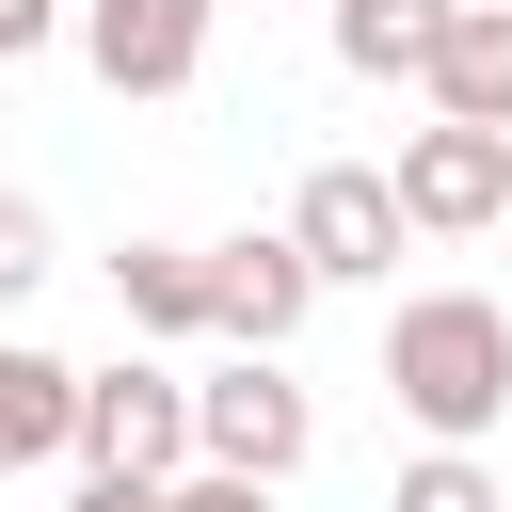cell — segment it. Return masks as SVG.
Returning <instances> with one entry per match:
<instances>
[{
  "label": "cell",
  "instance_id": "cell-1",
  "mask_svg": "<svg viewBox=\"0 0 512 512\" xmlns=\"http://www.w3.org/2000/svg\"><path fill=\"white\" fill-rule=\"evenodd\" d=\"M384 400L416 416V448H496V416H512V304L416 288L384 320Z\"/></svg>",
  "mask_w": 512,
  "mask_h": 512
},
{
  "label": "cell",
  "instance_id": "cell-2",
  "mask_svg": "<svg viewBox=\"0 0 512 512\" xmlns=\"http://www.w3.org/2000/svg\"><path fill=\"white\" fill-rule=\"evenodd\" d=\"M208 448H192V368H160V352H112V368H80V480H192Z\"/></svg>",
  "mask_w": 512,
  "mask_h": 512
},
{
  "label": "cell",
  "instance_id": "cell-3",
  "mask_svg": "<svg viewBox=\"0 0 512 512\" xmlns=\"http://www.w3.org/2000/svg\"><path fill=\"white\" fill-rule=\"evenodd\" d=\"M192 448H208V464H240V480H288V464L320 448V400H304L272 352H224V368L192 384Z\"/></svg>",
  "mask_w": 512,
  "mask_h": 512
},
{
  "label": "cell",
  "instance_id": "cell-4",
  "mask_svg": "<svg viewBox=\"0 0 512 512\" xmlns=\"http://www.w3.org/2000/svg\"><path fill=\"white\" fill-rule=\"evenodd\" d=\"M400 208H416V240H480V224H512V128H400Z\"/></svg>",
  "mask_w": 512,
  "mask_h": 512
},
{
  "label": "cell",
  "instance_id": "cell-5",
  "mask_svg": "<svg viewBox=\"0 0 512 512\" xmlns=\"http://www.w3.org/2000/svg\"><path fill=\"white\" fill-rule=\"evenodd\" d=\"M288 240L320 256V288H384V256L416 240V208H400L384 160H320V176L288 192Z\"/></svg>",
  "mask_w": 512,
  "mask_h": 512
},
{
  "label": "cell",
  "instance_id": "cell-6",
  "mask_svg": "<svg viewBox=\"0 0 512 512\" xmlns=\"http://www.w3.org/2000/svg\"><path fill=\"white\" fill-rule=\"evenodd\" d=\"M304 304H320V256H304L288 224L208 240V336H224V352H288V336H304Z\"/></svg>",
  "mask_w": 512,
  "mask_h": 512
},
{
  "label": "cell",
  "instance_id": "cell-7",
  "mask_svg": "<svg viewBox=\"0 0 512 512\" xmlns=\"http://www.w3.org/2000/svg\"><path fill=\"white\" fill-rule=\"evenodd\" d=\"M208 32H224V0H80V64L112 96H192Z\"/></svg>",
  "mask_w": 512,
  "mask_h": 512
},
{
  "label": "cell",
  "instance_id": "cell-8",
  "mask_svg": "<svg viewBox=\"0 0 512 512\" xmlns=\"http://www.w3.org/2000/svg\"><path fill=\"white\" fill-rule=\"evenodd\" d=\"M64 448H80V368L32 352V336H0V480H32Z\"/></svg>",
  "mask_w": 512,
  "mask_h": 512
},
{
  "label": "cell",
  "instance_id": "cell-9",
  "mask_svg": "<svg viewBox=\"0 0 512 512\" xmlns=\"http://www.w3.org/2000/svg\"><path fill=\"white\" fill-rule=\"evenodd\" d=\"M448 128H512V0H464L448 16V48H432V80H416Z\"/></svg>",
  "mask_w": 512,
  "mask_h": 512
},
{
  "label": "cell",
  "instance_id": "cell-10",
  "mask_svg": "<svg viewBox=\"0 0 512 512\" xmlns=\"http://www.w3.org/2000/svg\"><path fill=\"white\" fill-rule=\"evenodd\" d=\"M448 16H464V0H336L320 32H336V64H352V80H432Z\"/></svg>",
  "mask_w": 512,
  "mask_h": 512
},
{
  "label": "cell",
  "instance_id": "cell-11",
  "mask_svg": "<svg viewBox=\"0 0 512 512\" xmlns=\"http://www.w3.org/2000/svg\"><path fill=\"white\" fill-rule=\"evenodd\" d=\"M112 304H128V336H208V240H128Z\"/></svg>",
  "mask_w": 512,
  "mask_h": 512
},
{
  "label": "cell",
  "instance_id": "cell-12",
  "mask_svg": "<svg viewBox=\"0 0 512 512\" xmlns=\"http://www.w3.org/2000/svg\"><path fill=\"white\" fill-rule=\"evenodd\" d=\"M384 512H512V480H496L480 448H416V464L384 480Z\"/></svg>",
  "mask_w": 512,
  "mask_h": 512
},
{
  "label": "cell",
  "instance_id": "cell-13",
  "mask_svg": "<svg viewBox=\"0 0 512 512\" xmlns=\"http://www.w3.org/2000/svg\"><path fill=\"white\" fill-rule=\"evenodd\" d=\"M32 288H48V208L0 192V304H32Z\"/></svg>",
  "mask_w": 512,
  "mask_h": 512
},
{
  "label": "cell",
  "instance_id": "cell-14",
  "mask_svg": "<svg viewBox=\"0 0 512 512\" xmlns=\"http://www.w3.org/2000/svg\"><path fill=\"white\" fill-rule=\"evenodd\" d=\"M160 512H272V480H240V464H192V480H160Z\"/></svg>",
  "mask_w": 512,
  "mask_h": 512
},
{
  "label": "cell",
  "instance_id": "cell-15",
  "mask_svg": "<svg viewBox=\"0 0 512 512\" xmlns=\"http://www.w3.org/2000/svg\"><path fill=\"white\" fill-rule=\"evenodd\" d=\"M48 32H64V0H0V64H32Z\"/></svg>",
  "mask_w": 512,
  "mask_h": 512
},
{
  "label": "cell",
  "instance_id": "cell-16",
  "mask_svg": "<svg viewBox=\"0 0 512 512\" xmlns=\"http://www.w3.org/2000/svg\"><path fill=\"white\" fill-rule=\"evenodd\" d=\"M64 512H160V496H144V480H80Z\"/></svg>",
  "mask_w": 512,
  "mask_h": 512
},
{
  "label": "cell",
  "instance_id": "cell-17",
  "mask_svg": "<svg viewBox=\"0 0 512 512\" xmlns=\"http://www.w3.org/2000/svg\"><path fill=\"white\" fill-rule=\"evenodd\" d=\"M320 16H336V0H320Z\"/></svg>",
  "mask_w": 512,
  "mask_h": 512
}]
</instances>
